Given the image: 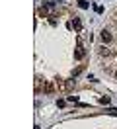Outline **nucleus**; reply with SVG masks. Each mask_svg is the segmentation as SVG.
Listing matches in <instances>:
<instances>
[{
    "instance_id": "f257e3e1",
    "label": "nucleus",
    "mask_w": 117,
    "mask_h": 129,
    "mask_svg": "<svg viewBox=\"0 0 117 129\" xmlns=\"http://www.w3.org/2000/svg\"><path fill=\"white\" fill-rule=\"evenodd\" d=\"M82 57H84V49L78 47V49H76V53H74V59H76V61H80Z\"/></svg>"
},
{
    "instance_id": "423d86ee",
    "label": "nucleus",
    "mask_w": 117,
    "mask_h": 129,
    "mask_svg": "<svg viewBox=\"0 0 117 129\" xmlns=\"http://www.w3.org/2000/svg\"><path fill=\"white\" fill-rule=\"evenodd\" d=\"M100 104H109V98L107 96H101L100 98Z\"/></svg>"
},
{
    "instance_id": "f03ea898",
    "label": "nucleus",
    "mask_w": 117,
    "mask_h": 129,
    "mask_svg": "<svg viewBox=\"0 0 117 129\" xmlns=\"http://www.w3.org/2000/svg\"><path fill=\"white\" fill-rule=\"evenodd\" d=\"M43 8H45L47 12H53V10H55V2H45V4H43Z\"/></svg>"
},
{
    "instance_id": "39448f33",
    "label": "nucleus",
    "mask_w": 117,
    "mask_h": 129,
    "mask_svg": "<svg viewBox=\"0 0 117 129\" xmlns=\"http://www.w3.org/2000/svg\"><path fill=\"white\" fill-rule=\"evenodd\" d=\"M74 27H76L78 31H80V29H82V22H80V20H78V18H76V20H74Z\"/></svg>"
},
{
    "instance_id": "20e7f679",
    "label": "nucleus",
    "mask_w": 117,
    "mask_h": 129,
    "mask_svg": "<svg viewBox=\"0 0 117 129\" xmlns=\"http://www.w3.org/2000/svg\"><path fill=\"white\" fill-rule=\"evenodd\" d=\"M78 6H80V8H82V10H86V8H88V6H90V4H88L86 0H78Z\"/></svg>"
},
{
    "instance_id": "6e6552de",
    "label": "nucleus",
    "mask_w": 117,
    "mask_h": 129,
    "mask_svg": "<svg viewBox=\"0 0 117 129\" xmlns=\"http://www.w3.org/2000/svg\"><path fill=\"white\" fill-rule=\"evenodd\" d=\"M66 100H68V102H78V98H76V96H68Z\"/></svg>"
},
{
    "instance_id": "7ed1b4c3",
    "label": "nucleus",
    "mask_w": 117,
    "mask_h": 129,
    "mask_svg": "<svg viewBox=\"0 0 117 129\" xmlns=\"http://www.w3.org/2000/svg\"><path fill=\"white\" fill-rule=\"evenodd\" d=\"M101 39H103V41H111V33L103 29V31H101Z\"/></svg>"
},
{
    "instance_id": "0eeeda50",
    "label": "nucleus",
    "mask_w": 117,
    "mask_h": 129,
    "mask_svg": "<svg viewBox=\"0 0 117 129\" xmlns=\"http://www.w3.org/2000/svg\"><path fill=\"white\" fill-rule=\"evenodd\" d=\"M100 55H101V57H103V55H109V51H107L105 47H101V49H100Z\"/></svg>"
}]
</instances>
